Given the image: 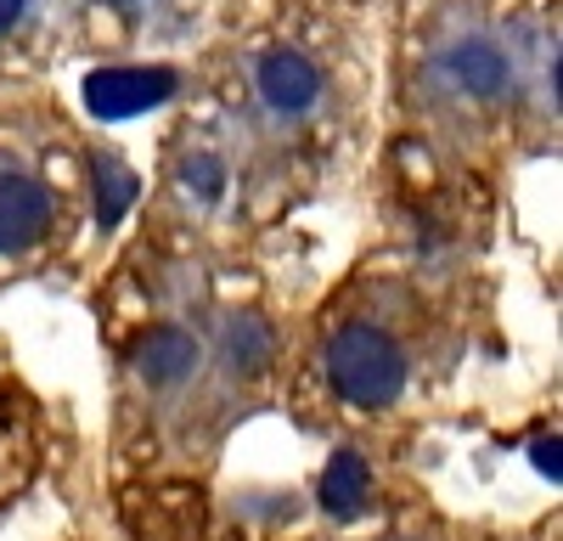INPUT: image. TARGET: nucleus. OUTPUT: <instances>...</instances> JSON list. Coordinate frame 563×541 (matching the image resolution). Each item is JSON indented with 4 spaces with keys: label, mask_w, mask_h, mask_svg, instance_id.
Segmentation results:
<instances>
[{
    "label": "nucleus",
    "mask_w": 563,
    "mask_h": 541,
    "mask_svg": "<svg viewBox=\"0 0 563 541\" xmlns=\"http://www.w3.org/2000/svg\"><path fill=\"white\" fill-rule=\"evenodd\" d=\"M52 225V192L29 175H0V254L34 249Z\"/></svg>",
    "instance_id": "nucleus-3"
},
{
    "label": "nucleus",
    "mask_w": 563,
    "mask_h": 541,
    "mask_svg": "<svg viewBox=\"0 0 563 541\" xmlns=\"http://www.w3.org/2000/svg\"><path fill=\"white\" fill-rule=\"evenodd\" d=\"M530 463H536V474H547L552 485L563 479V440L558 434H541L536 445H530Z\"/></svg>",
    "instance_id": "nucleus-10"
},
{
    "label": "nucleus",
    "mask_w": 563,
    "mask_h": 541,
    "mask_svg": "<svg viewBox=\"0 0 563 541\" xmlns=\"http://www.w3.org/2000/svg\"><path fill=\"white\" fill-rule=\"evenodd\" d=\"M507 52L496 40H462L451 45V57H445V79L462 90V97H474V102H490L507 90Z\"/></svg>",
    "instance_id": "nucleus-4"
},
{
    "label": "nucleus",
    "mask_w": 563,
    "mask_h": 541,
    "mask_svg": "<svg viewBox=\"0 0 563 541\" xmlns=\"http://www.w3.org/2000/svg\"><path fill=\"white\" fill-rule=\"evenodd\" d=\"M18 18H23V0H0V34H7Z\"/></svg>",
    "instance_id": "nucleus-11"
},
{
    "label": "nucleus",
    "mask_w": 563,
    "mask_h": 541,
    "mask_svg": "<svg viewBox=\"0 0 563 541\" xmlns=\"http://www.w3.org/2000/svg\"><path fill=\"white\" fill-rule=\"evenodd\" d=\"M260 97L276 113H305L321 97V74L299 52H271V57H260Z\"/></svg>",
    "instance_id": "nucleus-5"
},
{
    "label": "nucleus",
    "mask_w": 563,
    "mask_h": 541,
    "mask_svg": "<svg viewBox=\"0 0 563 541\" xmlns=\"http://www.w3.org/2000/svg\"><path fill=\"white\" fill-rule=\"evenodd\" d=\"M327 378L350 406H389L406 389V355L384 328H339L333 344H327Z\"/></svg>",
    "instance_id": "nucleus-1"
},
{
    "label": "nucleus",
    "mask_w": 563,
    "mask_h": 541,
    "mask_svg": "<svg viewBox=\"0 0 563 541\" xmlns=\"http://www.w3.org/2000/svg\"><path fill=\"white\" fill-rule=\"evenodd\" d=\"M366 490H372V474L361 463V451H339V457L327 463V474H321V508L333 519H350V514H361Z\"/></svg>",
    "instance_id": "nucleus-7"
},
{
    "label": "nucleus",
    "mask_w": 563,
    "mask_h": 541,
    "mask_svg": "<svg viewBox=\"0 0 563 541\" xmlns=\"http://www.w3.org/2000/svg\"><path fill=\"white\" fill-rule=\"evenodd\" d=\"M135 367L147 384H180L186 373L198 367V339L180 333V328H158L147 344L135 350Z\"/></svg>",
    "instance_id": "nucleus-6"
},
{
    "label": "nucleus",
    "mask_w": 563,
    "mask_h": 541,
    "mask_svg": "<svg viewBox=\"0 0 563 541\" xmlns=\"http://www.w3.org/2000/svg\"><path fill=\"white\" fill-rule=\"evenodd\" d=\"M135 175L119 169V164H97V225H119L124 209L135 203Z\"/></svg>",
    "instance_id": "nucleus-8"
},
{
    "label": "nucleus",
    "mask_w": 563,
    "mask_h": 541,
    "mask_svg": "<svg viewBox=\"0 0 563 541\" xmlns=\"http://www.w3.org/2000/svg\"><path fill=\"white\" fill-rule=\"evenodd\" d=\"M180 180L192 187L203 203H214L220 192H225V169H220V158H209V153H198V158H186V169H180Z\"/></svg>",
    "instance_id": "nucleus-9"
},
{
    "label": "nucleus",
    "mask_w": 563,
    "mask_h": 541,
    "mask_svg": "<svg viewBox=\"0 0 563 541\" xmlns=\"http://www.w3.org/2000/svg\"><path fill=\"white\" fill-rule=\"evenodd\" d=\"M175 97L169 68H97L85 79V108L97 119H135Z\"/></svg>",
    "instance_id": "nucleus-2"
}]
</instances>
